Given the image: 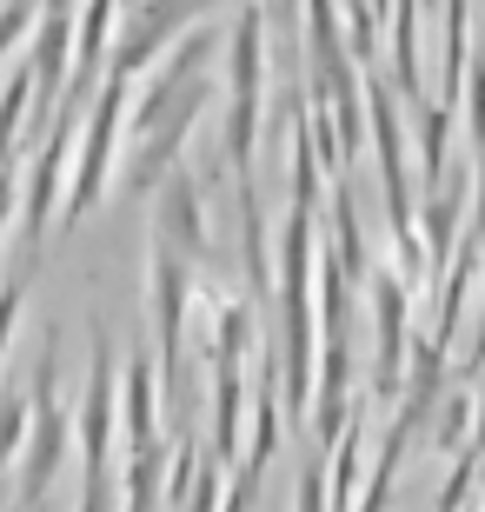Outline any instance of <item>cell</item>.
Instances as JSON below:
<instances>
[{
  "instance_id": "1",
  "label": "cell",
  "mask_w": 485,
  "mask_h": 512,
  "mask_svg": "<svg viewBox=\"0 0 485 512\" xmlns=\"http://www.w3.org/2000/svg\"><path fill=\"white\" fill-rule=\"evenodd\" d=\"M14 439H20V399H14V406H0V466L14 459Z\"/></svg>"
}]
</instances>
